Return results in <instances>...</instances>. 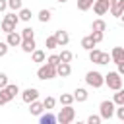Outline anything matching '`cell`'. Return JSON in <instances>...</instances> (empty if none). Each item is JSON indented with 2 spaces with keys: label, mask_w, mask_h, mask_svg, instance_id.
I'll return each mask as SVG.
<instances>
[{
  "label": "cell",
  "mask_w": 124,
  "mask_h": 124,
  "mask_svg": "<svg viewBox=\"0 0 124 124\" xmlns=\"http://www.w3.org/2000/svg\"><path fill=\"white\" fill-rule=\"evenodd\" d=\"M56 2H68V0H56Z\"/></svg>",
  "instance_id": "7bdbcfd3"
},
{
  "label": "cell",
  "mask_w": 124,
  "mask_h": 124,
  "mask_svg": "<svg viewBox=\"0 0 124 124\" xmlns=\"http://www.w3.org/2000/svg\"><path fill=\"white\" fill-rule=\"evenodd\" d=\"M114 108H116V105H114L112 101H103V103L99 105V116L105 118V120H108V118L114 116Z\"/></svg>",
  "instance_id": "5b68a950"
},
{
  "label": "cell",
  "mask_w": 124,
  "mask_h": 124,
  "mask_svg": "<svg viewBox=\"0 0 124 124\" xmlns=\"http://www.w3.org/2000/svg\"><path fill=\"white\" fill-rule=\"evenodd\" d=\"M74 101H78V103H85L87 101V97H89V93H87V89H83V87H78L76 91H74Z\"/></svg>",
  "instance_id": "4fadbf2b"
},
{
  "label": "cell",
  "mask_w": 124,
  "mask_h": 124,
  "mask_svg": "<svg viewBox=\"0 0 124 124\" xmlns=\"http://www.w3.org/2000/svg\"><path fill=\"white\" fill-rule=\"evenodd\" d=\"M85 83H87L89 87H93V89L103 87V85H105L103 74H101V72H87V76H85Z\"/></svg>",
  "instance_id": "3957f363"
},
{
  "label": "cell",
  "mask_w": 124,
  "mask_h": 124,
  "mask_svg": "<svg viewBox=\"0 0 124 124\" xmlns=\"http://www.w3.org/2000/svg\"><path fill=\"white\" fill-rule=\"evenodd\" d=\"M114 114L118 116V120H124V107H116L114 108Z\"/></svg>",
  "instance_id": "ab89813d"
},
{
  "label": "cell",
  "mask_w": 124,
  "mask_h": 124,
  "mask_svg": "<svg viewBox=\"0 0 124 124\" xmlns=\"http://www.w3.org/2000/svg\"><path fill=\"white\" fill-rule=\"evenodd\" d=\"M108 8H110V0H95L93 2V10L97 16H105L108 12Z\"/></svg>",
  "instance_id": "ba28073f"
},
{
  "label": "cell",
  "mask_w": 124,
  "mask_h": 124,
  "mask_svg": "<svg viewBox=\"0 0 124 124\" xmlns=\"http://www.w3.org/2000/svg\"><path fill=\"white\" fill-rule=\"evenodd\" d=\"M17 17H19L21 21H31V10L21 8V10H19V14H17Z\"/></svg>",
  "instance_id": "d4e9b609"
},
{
  "label": "cell",
  "mask_w": 124,
  "mask_h": 124,
  "mask_svg": "<svg viewBox=\"0 0 124 124\" xmlns=\"http://www.w3.org/2000/svg\"><path fill=\"white\" fill-rule=\"evenodd\" d=\"M103 79H105V83L108 85V89H112V91L122 89V76H118L116 72H108L107 76H103Z\"/></svg>",
  "instance_id": "7a4b0ae2"
},
{
  "label": "cell",
  "mask_w": 124,
  "mask_h": 124,
  "mask_svg": "<svg viewBox=\"0 0 124 124\" xmlns=\"http://www.w3.org/2000/svg\"><path fill=\"white\" fill-rule=\"evenodd\" d=\"M110 2H112V0H110Z\"/></svg>",
  "instance_id": "ee69618b"
},
{
  "label": "cell",
  "mask_w": 124,
  "mask_h": 124,
  "mask_svg": "<svg viewBox=\"0 0 124 124\" xmlns=\"http://www.w3.org/2000/svg\"><path fill=\"white\" fill-rule=\"evenodd\" d=\"M43 103L41 101H33V103H29V112L33 114V116H41L43 114Z\"/></svg>",
  "instance_id": "9a60e30c"
},
{
  "label": "cell",
  "mask_w": 124,
  "mask_h": 124,
  "mask_svg": "<svg viewBox=\"0 0 124 124\" xmlns=\"http://www.w3.org/2000/svg\"><path fill=\"white\" fill-rule=\"evenodd\" d=\"M93 2H95V0H78V8H79L81 12H85V10H89V8L93 6Z\"/></svg>",
  "instance_id": "f546056e"
},
{
  "label": "cell",
  "mask_w": 124,
  "mask_h": 124,
  "mask_svg": "<svg viewBox=\"0 0 124 124\" xmlns=\"http://www.w3.org/2000/svg\"><path fill=\"white\" fill-rule=\"evenodd\" d=\"M99 58H101V50L99 48H91L89 50V60L95 62V64H99Z\"/></svg>",
  "instance_id": "83f0119b"
},
{
  "label": "cell",
  "mask_w": 124,
  "mask_h": 124,
  "mask_svg": "<svg viewBox=\"0 0 124 124\" xmlns=\"http://www.w3.org/2000/svg\"><path fill=\"white\" fill-rule=\"evenodd\" d=\"M4 93H6V95L10 97V101H12V99H14V97L19 93V87H17L16 83H8V85L4 87Z\"/></svg>",
  "instance_id": "2e32d148"
},
{
  "label": "cell",
  "mask_w": 124,
  "mask_h": 124,
  "mask_svg": "<svg viewBox=\"0 0 124 124\" xmlns=\"http://www.w3.org/2000/svg\"><path fill=\"white\" fill-rule=\"evenodd\" d=\"M8 46H19L21 45V37H19V33H8V37H6V41H4Z\"/></svg>",
  "instance_id": "8fae6325"
},
{
  "label": "cell",
  "mask_w": 124,
  "mask_h": 124,
  "mask_svg": "<svg viewBox=\"0 0 124 124\" xmlns=\"http://www.w3.org/2000/svg\"><path fill=\"white\" fill-rule=\"evenodd\" d=\"M54 41H56V45L58 46H64V45H68V41H70V35L64 31V29H58V31H54Z\"/></svg>",
  "instance_id": "9c48e42d"
},
{
  "label": "cell",
  "mask_w": 124,
  "mask_h": 124,
  "mask_svg": "<svg viewBox=\"0 0 124 124\" xmlns=\"http://www.w3.org/2000/svg\"><path fill=\"white\" fill-rule=\"evenodd\" d=\"M81 46H83L85 50H91V48H95V43H93V39L87 35V37H83V39H81Z\"/></svg>",
  "instance_id": "484cf974"
},
{
  "label": "cell",
  "mask_w": 124,
  "mask_h": 124,
  "mask_svg": "<svg viewBox=\"0 0 124 124\" xmlns=\"http://www.w3.org/2000/svg\"><path fill=\"white\" fill-rule=\"evenodd\" d=\"M45 46H46V48H48V50H54V48H56V46H58V45H56V41H54V37H52V35H50V37H46V39H45Z\"/></svg>",
  "instance_id": "4dcf8cb0"
},
{
  "label": "cell",
  "mask_w": 124,
  "mask_h": 124,
  "mask_svg": "<svg viewBox=\"0 0 124 124\" xmlns=\"http://www.w3.org/2000/svg\"><path fill=\"white\" fill-rule=\"evenodd\" d=\"M108 10H110V14H112V16L120 17V16H122V10H124V0H112Z\"/></svg>",
  "instance_id": "30bf717a"
},
{
  "label": "cell",
  "mask_w": 124,
  "mask_h": 124,
  "mask_svg": "<svg viewBox=\"0 0 124 124\" xmlns=\"http://www.w3.org/2000/svg\"><path fill=\"white\" fill-rule=\"evenodd\" d=\"M46 64H50V66H54V68H56V66L60 64V60H58V54H50V56L46 58Z\"/></svg>",
  "instance_id": "d6a6232c"
},
{
  "label": "cell",
  "mask_w": 124,
  "mask_h": 124,
  "mask_svg": "<svg viewBox=\"0 0 124 124\" xmlns=\"http://www.w3.org/2000/svg\"><path fill=\"white\" fill-rule=\"evenodd\" d=\"M39 124H56V116H54L52 112L41 114V118H39Z\"/></svg>",
  "instance_id": "d6986e66"
},
{
  "label": "cell",
  "mask_w": 124,
  "mask_h": 124,
  "mask_svg": "<svg viewBox=\"0 0 124 124\" xmlns=\"http://www.w3.org/2000/svg\"><path fill=\"white\" fill-rule=\"evenodd\" d=\"M21 99H23V103H33V101H37L39 99V89H35V87H27L25 91H21Z\"/></svg>",
  "instance_id": "52a82bcc"
},
{
  "label": "cell",
  "mask_w": 124,
  "mask_h": 124,
  "mask_svg": "<svg viewBox=\"0 0 124 124\" xmlns=\"http://www.w3.org/2000/svg\"><path fill=\"white\" fill-rule=\"evenodd\" d=\"M54 103H56V99H54V97H46V99L43 101V108L50 110V108H54Z\"/></svg>",
  "instance_id": "1f68e13d"
},
{
  "label": "cell",
  "mask_w": 124,
  "mask_h": 124,
  "mask_svg": "<svg viewBox=\"0 0 124 124\" xmlns=\"http://www.w3.org/2000/svg\"><path fill=\"white\" fill-rule=\"evenodd\" d=\"M112 103H114L116 107H124V91H122V89H118V91L114 93V99H112Z\"/></svg>",
  "instance_id": "7402d4cb"
},
{
  "label": "cell",
  "mask_w": 124,
  "mask_h": 124,
  "mask_svg": "<svg viewBox=\"0 0 124 124\" xmlns=\"http://www.w3.org/2000/svg\"><path fill=\"white\" fill-rule=\"evenodd\" d=\"M74 58V54L70 52V50H62L60 54H58V60L60 62H64V64H70V60Z\"/></svg>",
  "instance_id": "603a6c76"
},
{
  "label": "cell",
  "mask_w": 124,
  "mask_h": 124,
  "mask_svg": "<svg viewBox=\"0 0 124 124\" xmlns=\"http://www.w3.org/2000/svg\"><path fill=\"white\" fill-rule=\"evenodd\" d=\"M17 21H19V17L12 12V14H6V16H4V19H2V25H0V27H2V31L8 35V33H14V31H16Z\"/></svg>",
  "instance_id": "6da1fadb"
},
{
  "label": "cell",
  "mask_w": 124,
  "mask_h": 124,
  "mask_svg": "<svg viewBox=\"0 0 124 124\" xmlns=\"http://www.w3.org/2000/svg\"><path fill=\"white\" fill-rule=\"evenodd\" d=\"M110 60L116 62V64L122 62V60H124V48H122V46H114L112 52H110Z\"/></svg>",
  "instance_id": "5bb4252c"
},
{
  "label": "cell",
  "mask_w": 124,
  "mask_h": 124,
  "mask_svg": "<svg viewBox=\"0 0 124 124\" xmlns=\"http://www.w3.org/2000/svg\"><path fill=\"white\" fill-rule=\"evenodd\" d=\"M74 118H76V110L72 107H62L60 112L56 114V122H60V124H72Z\"/></svg>",
  "instance_id": "277c9868"
},
{
  "label": "cell",
  "mask_w": 124,
  "mask_h": 124,
  "mask_svg": "<svg viewBox=\"0 0 124 124\" xmlns=\"http://www.w3.org/2000/svg\"><path fill=\"white\" fill-rule=\"evenodd\" d=\"M6 103H10V97L4 93V89H0V107H2V105H6Z\"/></svg>",
  "instance_id": "8d00e7d4"
},
{
  "label": "cell",
  "mask_w": 124,
  "mask_h": 124,
  "mask_svg": "<svg viewBox=\"0 0 124 124\" xmlns=\"http://www.w3.org/2000/svg\"><path fill=\"white\" fill-rule=\"evenodd\" d=\"M19 37H21V41H29V39H35V31H33V27H25V29L19 33Z\"/></svg>",
  "instance_id": "ffe728a7"
},
{
  "label": "cell",
  "mask_w": 124,
  "mask_h": 124,
  "mask_svg": "<svg viewBox=\"0 0 124 124\" xmlns=\"http://www.w3.org/2000/svg\"><path fill=\"white\" fill-rule=\"evenodd\" d=\"M70 74H72V66H70V64L60 62V64L56 66V76H60V78H68Z\"/></svg>",
  "instance_id": "7c38bea8"
},
{
  "label": "cell",
  "mask_w": 124,
  "mask_h": 124,
  "mask_svg": "<svg viewBox=\"0 0 124 124\" xmlns=\"http://www.w3.org/2000/svg\"><path fill=\"white\" fill-rule=\"evenodd\" d=\"M31 58H33V62H37V64H41V62H45V58H46V54H45V50H41V48H35V50L31 52Z\"/></svg>",
  "instance_id": "e0dca14e"
},
{
  "label": "cell",
  "mask_w": 124,
  "mask_h": 124,
  "mask_svg": "<svg viewBox=\"0 0 124 124\" xmlns=\"http://www.w3.org/2000/svg\"><path fill=\"white\" fill-rule=\"evenodd\" d=\"M8 48H10V46H8V45H6L4 41H0V58L8 54Z\"/></svg>",
  "instance_id": "f35d334b"
},
{
  "label": "cell",
  "mask_w": 124,
  "mask_h": 124,
  "mask_svg": "<svg viewBox=\"0 0 124 124\" xmlns=\"http://www.w3.org/2000/svg\"><path fill=\"white\" fill-rule=\"evenodd\" d=\"M89 37H91V39H93V43H95V45H97V43H101V41H103V33H97V31H93V33H91V35H89Z\"/></svg>",
  "instance_id": "e575fe53"
},
{
  "label": "cell",
  "mask_w": 124,
  "mask_h": 124,
  "mask_svg": "<svg viewBox=\"0 0 124 124\" xmlns=\"http://www.w3.org/2000/svg\"><path fill=\"white\" fill-rule=\"evenodd\" d=\"M37 17H39V21H41V23H46V21H50V10H41Z\"/></svg>",
  "instance_id": "4316f807"
},
{
  "label": "cell",
  "mask_w": 124,
  "mask_h": 124,
  "mask_svg": "<svg viewBox=\"0 0 124 124\" xmlns=\"http://www.w3.org/2000/svg\"><path fill=\"white\" fill-rule=\"evenodd\" d=\"M108 62H110V54H107V52H101L99 64H108Z\"/></svg>",
  "instance_id": "d590c367"
},
{
  "label": "cell",
  "mask_w": 124,
  "mask_h": 124,
  "mask_svg": "<svg viewBox=\"0 0 124 124\" xmlns=\"http://www.w3.org/2000/svg\"><path fill=\"white\" fill-rule=\"evenodd\" d=\"M19 46H21V50H23V52H33L37 45H35V39H29V41H21V45H19Z\"/></svg>",
  "instance_id": "ac0fdd59"
},
{
  "label": "cell",
  "mask_w": 124,
  "mask_h": 124,
  "mask_svg": "<svg viewBox=\"0 0 124 124\" xmlns=\"http://www.w3.org/2000/svg\"><path fill=\"white\" fill-rule=\"evenodd\" d=\"M6 8H8V2L6 0H0V12H4Z\"/></svg>",
  "instance_id": "60d3db41"
},
{
  "label": "cell",
  "mask_w": 124,
  "mask_h": 124,
  "mask_svg": "<svg viewBox=\"0 0 124 124\" xmlns=\"http://www.w3.org/2000/svg\"><path fill=\"white\" fill-rule=\"evenodd\" d=\"M58 101H60V103H62L64 107H72V103H74V97H72L70 93H62Z\"/></svg>",
  "instance_id": "cb8c5ba5"
},
{
  "label": "cell",
  "mask_w": 124,
  "mask_h": 124,
  "mask_svg": "<svg viewBox=\"0 0 124 124\" xmlns=\"http://www.w3.org/2000/svg\"><path fill=\"white\" fill-rule=\"evenodd\" d=\"M91 29H93V31H97V33H103V31L107 29V23H105L103 19H95V21H93V25H91Z\"/></svg>",
  "instance_id": "44dd1931"
},
{
  "label": "cell",
  "mask_w": 124,
  "mask_h": 124,
  "mask_svg": "<svg viewBox=\"0 0 124 124\" xmlns=\"http://www.w3.org/2000/svg\"><path fill=\"white\" fill-rule=\"evenodd\" d=\"M37 78H39V79H52V78H56V68L45 62V64L37 70Z\"/></svg>",
  "instance_id": "8992f818"
},
{
  "label": "cell",
  "mask_w": 124,
  "mask_h": 124,
  "mask_svg": "<svg viewBox=\"0 0 124 124\" xmlns=\"http://www.w3.org/2000/svg\"><path fill=\"white\" fill-rule=\"evenodd\" d=\"M76 124H85V122H79V120H78V122H76Z\"/></svg>",
  "instance_id": "b9f144b4"
},
{
  "label": "cell",
  "mask_w": 124,
  "mask_h": 124,
  "mask_svg": "<svg viewBox=\"0 0 124 124\" xmlns=\"http://www.w3.org/2000/svg\"><path fill=\"white\" fill-rule=\"evenodd\" d=\"M6 2H8V8H10V10H14V12L23 8V2H21V0H6Z\"/></svg>",
  "instance_id": "f1b7e54d"
},
{
  "label": "cell",
  "mask_w": 124,
  "mask_h": 124,
  "mask_svg": "<svg viewBox=\"0 0 124 124\" xmlns=\"http://www.w3.org/2000/svg\"><path fill=\"white\" fill-rule=\"evenodd\" d=\"M101 120H103V118H101L99 114H91V116L87 118V122H85V124H101Z\"/></svg>",
  "instance_id": "836d02e7"
},
{
  "label": "cell",
  "mask_w": 124,
  "mask_h": 124,
  "mask_svg": "<svg viewBox=\"0 0 124 124\" xmlns=\"http://www.w3.org/2000/svg\"><path fill=\"white\" fill-rule=\"evenodd\" d=\"M6 85H8V76L4 72H0V89H4Z\"/></svg>",
  "instance_id": "74e56055"
}]
</instances>
